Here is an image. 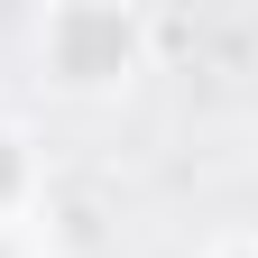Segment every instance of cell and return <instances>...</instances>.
<instances>
[{
	"label": "cell",
	"mask_w": 258,
	"mask_h": 258,
	"mask_svg": "<svg viewBox=\"0 0 258 258\" xmlns=\"http://www.w3.org/2000/svg\"><path fill=\"white\" fill-rule=\"evenodd\" d=\"M64 46H74V64H92V55L120 46V28H111V19H74V37H64Z\"/></svg>",
	"instance_id": "6da1fadb"
}]
</instances>
